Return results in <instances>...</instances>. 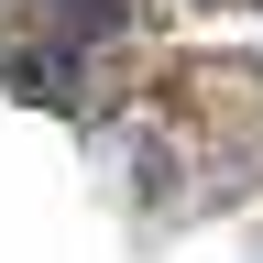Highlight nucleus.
I'll use <instances>...</instances> for the list:
<instances>
[{"label":"nucleus","mask_w":263,"mask_h":263,"mask_svg":"<svg viewBox=\"0 0 263 263\" xmlns=\"http://www.w3.org/2000/svg\"><path fill=\"white\" fill-rule=\"evenodd\" d=\"M132 22V0H77V44H110V33ZM11 66V88H33V99H55V110H77V88H66V55H0Z\"/></svg>","instance_id":"nucleus-1"}]
</instances>
